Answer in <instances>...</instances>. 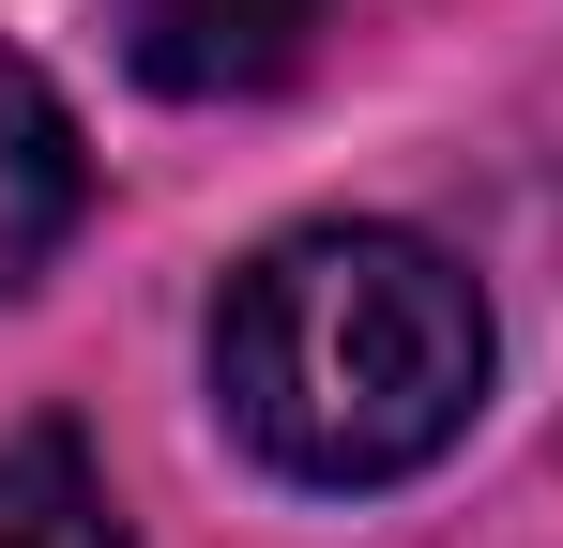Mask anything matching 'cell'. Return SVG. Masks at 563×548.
<instances>
[{"label": "cell", "instance_id": "6da1fadb", "mask_svg": "<svg viewBox=\"0 0 563 548\" xmlns=\"http://www.w3.org/2000/svg\"><path fill=\"white\" fill-rule=\"evenodd\" d=\"M487 396V289L427 229H289L213 305V412L289 487H396Z\"/></svg>", "mask_w": 563, "mask_h": 548}, {"label": "cell", "instance_id": "7a4b0ae2", "mask_svg": "<svg viewBox=\"0 0 563 548\" xmlns=\"http://www.w3.org/2000/svg\"><path fill=\"white\" fill-rule=\"evenodd\" d=\"M335 0H107L122 62L153 91H275L305 46H320Z\"/></svg>", "mask_w": 563, "mask_h": 548}, {"label": "cell", "instance_id": "3957f363", "mask_svg": "<svg viewBox=\"0 0 563 548\" xmlns=\"http://www.w3.org/2000/svg\"><path fill=\"white\" fill-rule=\"evenodd\" d=\"M77 198H92V153H77V107L31 77L15 46H0V289H31V274L62 260V229H77Z\"/></svg>", "mask_w": 563, "mask_h": 548}, {"label": "cell", "instance_id": "277c9868", "mask_svg": "<svg viewBox=\"0 0 563 548\" xmlns=\"http://www.w3.org/2000/svg\"><path fill=\"white\" fill-rule=\"evenodd\" d=\"M0 548H122V503L77 427H15L0 442Z\"/></svg>", "mask_w": 563, "mask_h": 548}]
</instances>
